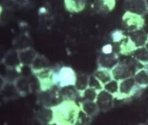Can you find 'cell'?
Masks as SVG:
<instances>
[{
	"label": "cell",
	"mask_w": 148,
	"mask_h": 125,
	"mask_svg": "<svg viewBox=\"0 0 148 125\" xmlns=\"http://www.w3.org/2000/svg\"><path fill=\"white\" fill-rule=\"evenodd\" d=\"M88 87L94 89L97 92L104 89V86L102 85V83L99 81V79L93 74L89 76Z\"/></svg>",
	"instance_id": "cell-28"
},
{
	"label": "cell",
	"mask_w": 148,
	"mask_h": 125,
	"mask_svg": "<svg viewBox=\"0 0 148 125\" xmlns=\"http://www.w3.org/2000/svg\"><path fill=\"white\" fill-rule=\"evenodd\" d=\"M93 74L99 79V81L102 83L103 86H104L106 83L113 79L111 70L102 68V67H97V69L95 70Z\"/></svg>",
	"instance_id": "cell-19"
},
{
	"label": "cell",
	"mask_w": 148,
	"mask_h": 125,
	"mask_svg": "<svg viewBox=\"0 0 148 125\" xmlns=\"http://www.w3.org/2000/svg\"><path fill=\"white\" fill-rule=\"evenodd\" d=\"M137 84L140 87L146 88L148 86V71L144 68L140 69L134 75Z\"/></svg>",
	"instance_id": "cell-24"
},
{
	"label": "cell",
	"mask_w": 148,
	"mask_h": 125,
	"mask_svg": "<svg viewBox=\"0 0 148 125\" xmlns=\"http://www.w3.org/2000/svg\"><path fill=\"white\" fill-rule=\"evenodd\" d=\"M122 25L127 33L142 29L145 26V18L144 15L125 11L122 17Z\"/></svg>",
	"instance_id": "cell-4"
},
{
	"label": "cell",
	"mask_w": 148,
	"mask_h": 125,
	"mask_svg": "<svg viewBox=\"0 0 148 125\" xmlns=\"http://www.w3.org/2000/svg\"><path fill=\"white\" fill-rule=\"evenodd\" d=\"M132 56L143 65L148 64V50L145 46L137 48Z\"/></svg>",
	"instance_id": "cell-23"
},
{
	"label": "cell",
	"mask_w": 148,
	"mask_h": 125,
	"mask_svg": "<svg viewBox=\"0 0 148 125\" xmlns=\"http://www.w3.org/2000/svg\"><path fill=\"white\" fill-rule=\"evenodd\" d=\"M143 89L137 84L134 76L130 77L119 81V93L115 98L122 100L132 97Z\"/></svg>",
	"instance_id": "cell-6"
},
{
	"label": "cell",
	"mask_w": 148,
	"mask_h": 125,
	"mask_svg": "<svg viewBox=\"0 0 148 125\" xmlns=\"http://www.w3.org/2000/svg\"><path fill=\"white\" fill-rule=\"evenodd\" d=\"M27 0H15V1H17V3H20V4H22V3H24Z\"/></svg>",
	"instance_id": "cell-30"
},
{
	"label": "cell",
	"mask_w": 148,
	"mask_h": 125,
	"mask_svg": "<svg viewBox=\"0 0 148 125\" xmlns=\"http://www.w3.org/2000/svg\"><path fill=\"white\" fill-rule=\"evenodd\" d=\"M146 3H147V8H148V0H146Z\"/></svg>",
	"instance_id": "cell-32"
},
{
	"label": "cell",
	"mask_w": 148,
	"mask_h": 125,
	"mask_svg": "<svg viewBox=\"0 0 148 125\" xmlns=\"http://www.w3.org/2000/svg\"><path fill=\"white\" fill-rule=\"evenodd\" d=\"M77 73L71 67L63 66L54 69L53 81L55 86L59 88L75 86Z\"/></svg>",
	"instance_id": "cell-3"
},
{
	"label": "cell",
	"mask_w": 148,
	"mask_h": 125,
	"mask_svg": "<svg viewBox=\"0 0 148 125\" xmlns=\"http://www.w3.org/2000/svg\"><path fill=\"white\" fill-rule=\"evenodd\" d=\"M114 96L104 89L99 91L95 102L102 112H107L114 107Z\"/></svg>",
	"instance_id": "cell-8"
},
{
	"label": "cell",
	"mask_w": 148,
	"mask_h": 125,
	"mask_svg": "<svg viewBox=\"0 0 148 125\" xmlns=\"http://www.w3.org/2000/svg\"><path fill=\"white\" fill-rule=\"evenodd\" d=\"M116 4V0H94V8L99 15H107L113 10Z\"/></svg>",
	"instance_id": "cell-13"
},
{
	"label": "cell",
	"mask_w": 148,
	"mask_h": 125,
	"mask_svg": "<svg viewBox=\"0 0 148 125\" xmlns=\"http://www.w3.org/2000/svg\"><path fill=\"white\" fill-rule=\"evenodd\" d=\"M127 36V33H126L124 30L116 29L111 32L109 38H110L112 44H116L120 43Z\"/></svg>",
	"instance_id": "cell-26"
},
{
	"label": "cell",
	"mask_w": 148,
	"mask_h": 125,
	"mask_svg": "<svg viewBox=\"0 0 148 125\" xmlns=\"http://www.w3.org/2000/svg\"><path fill=\"white\" fill-rule=\"evenodd\" d=\"M60 94L64 100H73L76 101L77 99L81 98V93L76 89L75 86L60 88Z\"/></svg>",
	"instance_id": "cell-20"
},
{
	"label": "cell",
	"mask_w": 148,
	"mask_h": 125,
	"mask_svg": "<svg viewBox=\"0 0 148 125\" xmlns=\"http://www.w3.org/2000/svg\"><path fill=\"white\" fill-rule=\"evenodd\" d=\"M53 111V124L59 125L77 124L79 116V104L75 100H64L51 107Z\"/></svg>",
	"instance_id": "cell-1"
},
{
	"label": "cell",
	"mask_w": 148,
	"mask_h": 125,
	"mask_svg": "<svg viewBox=\"0 0 148 125\" xmlns=\"http://www.w3.org/2000/svg\"><path fill=\"white\" fill-rule=\"evenodd\" d=\"M3 64H4L6 68L14 69L21 72L22 65L19 59L18 51H10L6 54L3 60Z\"/></svg>",
	"instance_id": "cell-14"
},
{
	"label": "cell",
	"mask_w": 148,
	"mask_h": 125,
	"mask_svg": "<svg viewBox=\"0 0 148 125\" xmlns=\"http://www.w3.org/2000/svg\"><path fill=\"white\" fill-rule=\"evenodd\" d=\"M79 104L81 110L91 118L97 116L101 112L95 101H80Z\"/></svg>",
	"instance_id": "cell-17"
},
{
	"label": "cell",
	"mask_w": 148,
	"mask_h": 125,
	"mask_svg": "<svg viewBox=\"0 0 148 125\" xmlns=\"http://www.w3.org/2000/svg\"><path fill=\"white\" fill-rule=\"evenodd\" d=\"M53 73L54 69L50 67L33 72L37 81L39 92L49 90L56 86L53 81Z\"/></svg>",
	"instance_id": "cell-5"
},
{
	"label": "cell",
	"mask_w": 148,
	"mask_h": 125,
	"mask_svg": "<svg viewBox=\"0 0 148 125\" xmlns=\"http://www.w3.org/2000/svg\"><path fill=\"white\" fill-rule=\"evenodd\" d=\"M17 51L19 59L23 67H31L38 54L32 47H25Z\"/></svg>",
	"instance_id": "cell-12"
},
{
	"label": "cell",
	"mask_w": 148,
	"mask_h": 125,
	"mask_svg": "<svg viewBox=\"0 0 148 125\" xmlns=\"http://www.w3.org/2000/svg\"><path fill=\"white\" fill-rule=\"evenodd\" d=\"M119 62L118 54L116 52L111 54L101 53L97 58V67L111 70Z\"/></svg>",
	"instance_id": "cell-11"
},
{
	"label": "cell",
	"mask_w": 148,
	"mask_h": 125,
	"mask_svg": "<svg viewBox=\"0 0 148 125\" xmlns=\"http://www.w3.org/2000/svg\"><path fill=\"white\" fill-rule=\"evenodd\" d=\"M114 52V46L112 43H108L104 44L101 48V53L104 54H111Z\"/></svg>",
	"instance_id": "cell-29"
},
{
	"label": "cell",
	"mask_w": 148,
	"mask_h": 125,
	"mask_svg": "<svg viewBox=\"0 0 148 125\" xmlns=\"http://www.w3.org/2000/svg\"><path fill=\"white\" fill-rule=\"evenodd\" d=\"M89 76L84 73H78L75 87L78 91L82 93L88 88Z\"/></svg>",
	"instance_id": "cell-22"
},
{
	"label": "cell",
	"mask_w": 148,
	"mask_h": 125,
	"mask_svg": "<svg viewBox=\"0 0 148 125\" xmlns=\"http://www.w3.org/2000/svg\"><path fill=\"white\" fill-rule=\"evenodd\" d=\"M36 118L43 124H53V111L51 107L43 106L36 113Z\"/></svg>",
	"instance_id": "cell-18"
},
{
	"label": "cell",
	"mask_w": 148,
	"mask_h": 125,
	"mask_svg": "<svg viewBox=\"0 0 148 125\" xmlns=\"http://www.w3.org/2000/svg\"><path fill=\"white\" fill-rule=\"evenodd\" d=\"M65 10L71 14H79L85 10L86 0H64Z\"/></svg>",
	"instance_id": "cell-15"
},
{
	"label": "cell",
	"mask_w": 148,
	"mask_h": 125,
	"mask_svg": "<svg viewBox=\"0 0 148 125\" xmlns=\"http://www.w3.org/2000/svg\"><path fill=\"white\" fill-rule=\"evenodd\" d=\"M50 63L45 57L38 53L36 59L32 64L30 68L32 73L49 67Z\"/></svg>",
	"instance_id": "cell-21"
},
{
	"label": "cell",
	"mask_w": 148,
	"mask_h": 125,
	"mask_svg": "<svg viewBox=\"0 0 148 125\" xmlns=\"http://www.w3.org/2000/svg\"><path fill=\"white\" fill-rule=\"evenodd\" d=\"M144 65L139 62L132 56L127 57L123 61H120L113 68L111 72L113 79L120 81L130 77L134 76L136 72L144 68Z\"/></svg>",
	"instance_id": "cell-2"
},
{
	"label": "cell",
	"mask_w": 148,
	"mask_h": 125,
	"mask_svg": "<svg viewBox=\"0 0 148 125\" xmlns=\"http://www.w3.org/2000/svg\"><path fill=\"white\" fill-rule=\"evenodd\" d=\"M104 89L116 97L119 93V81L112 79L104 86Z\"/></svg>",
	"instance_id": "cell-27"
},
{
	"label": "cell",
	"mask_w": 148,
	"mask_h": 125,
	"mask_svg": "<svg viewBox=\"0 0 148 125\" xmlns=\"http://www.w3.org/2000/svg\"><path fill=\"white\" fill-rule=\"evenodd\" d=\"M40 102L42 106L52 107L63 100L60 88L56 87L45 92H40Z\"/></svg>",
	"instance_id": "cell-7"
},
{
	"label": "cell",
	"mask_w": 148,
	"mask_h": 125,
	"mask_svg": "<svg viewBox=\"0 0 148 125\" xmlns=\"http://www.w3.org/2000/svg\"><path fill=\"white\" fill-rule=\"evenodd\" d=\"M127 34L136 48L145 46L148 40V33L144 29Z\"/></svg>",
	"instance_id": "cell-16"
},
{
	"label": "cell",
	"mask_w": 148,
	"mask_h": 125,
	"mask_svg": "<svg viewBox=\"0 0 148 125\" xmlns=\"http://www.w3.org/2000/svg\"><path fill=\"white\" fill-rule=\"evenodd\" d=\"M145 47L148 50V40H147V43H146V45H145Z\"/></svg>",
	"instance_id": "cell-31"
},
{
	"label": "cell",
	"mask_w": 148,
	"mask_h": 125,
	"mask_svg": "<svg viewBox=\"0 0 148 125\" xmlns=\"http://www.w3.org/2000/svg\"><path fill=\"white\" fill-rule=\"evenodd\" d=\"M13 83L20 97H24L32 92V83L26 76H19Z\"/></svg>",
	"instance_id": "cell-10"
},
{
	"label": "cell",
	"mask_w": 148,
	"mask_h": 125,
	"mask_svg": "<svg viewBox=\"0 0 148 125\" xmlns=\"http://www.w3.org/2000/svg\"><path fill=\"white\" fill-rule=\"evenodd\" d=\"M98 92L95 89L91 88H87L85 90L83 91L81 94V101H92L95 102L97 98Z\"/></svg>",
	"instance_id": "cell-25"
},
{
	"label": "cell",
	"mask_w": 148,
	"mask_h": 125,
	"mask_svg": "<svg viewBox=\"0 0 148 125\" xmlns=\"http://www.w3.org/2000/svg\"><path fill=\"white\" fill-rule=\"evenodd\" d=\"M125 11L141 15H145L148 12L146 0H125Z\"/></svg>",
	"instance_id": "cell-9"
}]
</instances>
